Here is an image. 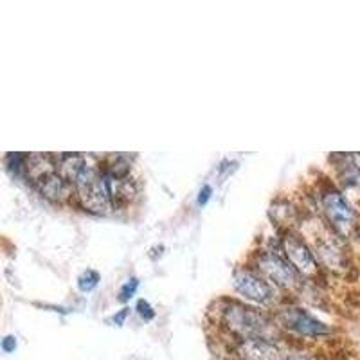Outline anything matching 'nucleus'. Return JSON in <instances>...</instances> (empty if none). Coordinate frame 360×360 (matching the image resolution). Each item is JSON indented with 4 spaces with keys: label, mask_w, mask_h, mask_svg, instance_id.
Here are the masks:
<instances>
[{
    "label": "nucleus",
    "mask_w": 360,
    "mask_h": 360,
    "mask_svg": "<svg viewBox=\"0 0 360 360\" xmlns=\"http://www.w3.org/2000/svg\"><path fill=\"white\" fill-rule=\"evenodd\" d=\"M135 310H137V314L141 315V319H143V321H153V319H155L157 311L153 310V307L148 303L146 299H139V301H137V307H135Z\"/></svg>",
    "instance_id": "2eb2a0df"
},
{
    "label": "nucleus",
    "mask_w": 360,
    "mask_h": 360,
    "mask_svg": "<svg viewBox=\"0 0 360 360\" xmlns=\"http://www.w3.org/2000/svg\"><path fill=\"white\" fill-rule=\"evenodd\" d=\"M317 205L321 207L326 224L335 231L339 236L346 238L356 229L359 214L352 202L346 198L342 191L332 182H324L317 189Z\"/></svg>",
    "instance_id": "7ed1b4c3"
},
{
    "label": "nucleus",
    "mask_w": 360,
    "mask_h": 360,
    "mask_svg": "<svg viewBox=\"0 0 360 360\" xmlns=\"http://www.w3.org/2000/svg\"><path fill=\"white\" fill-rule=\"evenodd\" d=\"M137 288H139V279L130 278L128 281L123 283V287L119 288L117 299L121 301V303H128V301H130V299L135 295Z\"/></svg>",
    "instance_id": "4468645a"
},
{
    "label": "nucleus",
    "mask_w": 360,
    "mask_h": 360,
    "mask_svg": "<svg viewBox=\"0 0 360 360\" xmlns=\"http://www.w3.org/2000/svg\"><path fill=\"white\" fill-rule=\"evenodd\" d=\"M272 317H274V321L283 332L292 333L299 339L321 340L326 339V337H332L333 333V328L317 319L315 315H311L304 308L295 307V304L290 303H283L278 308H274Z\"/></svg>",
    "instance_id": "20e7f679"
},
{
    "label": "nucleus",
    "mask_w": 360,
    "mask_h": 360,
    "mask_svg": "<svg viewBox=\"0 0 360 360\" xmlns=\"http://www.w3.org/2000/svg\"><path fill=\"white\" fill-rule=\"evenodd\" d=\"M250 266L258 270L263 278L269 279L278 290L287 292V294L303 292L307 279L285 258V254L281 252V247H279V240L274 247L256 250L252 254Z\"/></svg>",
    "instance_id": "f03ea898"
},
{
    "label": "nucleus",
    "mask_w": 360,
    "mask_h": 360,
    "mask_svg": "<svg viewBox=\"0 0 360 360\" xmlns=\"http://www.w3.org/2000/svg\"><path fill=\"white\" fill-rule=\"evenodd\" d=\"M231 349L236 360H285L290 355L281 340L274 339L234 340Z\"/></svg>",
    "instance_id": "6e6552de"
},
{
    "label": "nucleus",
    "mask_w": 360,
    "mask_h": 360,
    "mask_svg": "<svg viewBox=\"0 0 360 360\" xmlns=\"http://www.w3.org/2000/svg\"><path fill=\"white\" fill-rule=\"evenodd\" d=\"M278 240L281 252L294 265L299 274L303 276L307 281H323V266L319 265V262L315 258L314 249H311L303 234L297 233L295 229L279 231Z\"/></svg>",
    "instance_id": "423d86ee"
},
{
    "label": "nucleus",
    "mask_w": 360,
    "mask_h": 360,
    "mask_svg": "<svg viewBox=\"0 0 360 360\" xmlns=\"http://www.w3.org/2000/svg\"><path fill=\"white\" fill-rule=\"evenodd\" d=\"M270 217H272V221L278 225L279 231L294 229L295 221L299 220V207L292 204L290 200L278 198L274 204L270 205Z\"/></svg>",
    "instance_id": "f8f14e48"
},
{
    "label": "nucleus",
    "mask_w": 360,
    "mask_h": 360,
    "mask_svg": "<svg viewBox=\"0 0 360 360\" xmlns=\"http://www.w3.org/2000/svg\"><path fill=\"white\" fill-rule=\"evenodd\" d=\"M34 188L38 189V193L45 200L53 202V204L65 205L70 204V202H76V188H74V184L58 172L45 175L44 179L38 180Z\"/></svg>",
    "instance_id": "9d476101"
},
{
    "label": "nucleus",
    "mask_w": 360,
    "mask_h": 360,
    "mask_svg": "<svg viewBox=\"0 0 360 360\" xmlns=\"http://www.w3.org/2000/svg\"><path fill=\"white\" fill-rule=\"evenodd\" d=\"M330 160L333 162L337 179L344 188L355 189L360 188V155L359 153H339L332 155Z\"/></svg>",
    "instance_id": "9b49d317"
},
{
    "label": "nucleus",
    "mask_w": 360,
    "mask_h": 360,
    "mask_svg": "<svg viewBox=\"0 0 360 360\" xmlns=\"http://www.w3.org/2000/svg\"><path fill=\"white\" fill-rule=\"evenodd\" d=\"M211 195H213V188H211L209 184H204V186H202L200 191H198L197 204L200 205V207H204V205L207 204L209 200H211Z\"/></svg>",
    "instance_id": "f3484780"
},
{
    "label": "nucleus",
    "mask_w": 360,
    "mask_h": 360,
    "mask_svg": "<svg viewBox=\"0 0 360 360\" xmlns=\"http://www.w3.org/2000/svg\"><path fill=\"white\" fill-rule=\"evenodd\" d=\"M0 346H2V352L4 353H15V349H17V346H18L17 337L6 335L4 339H2V344H0Z\"/></svg>",
    "instance_id": "a211bd4d"
},
{
    "label": "nucleus",
    "mask_w": 360,
    "mask_h": 360,
    "mask_svg": "<svg viewBox=\"0 0 360 360\" xmlns=\"http://www.w3.org/2000/svg\"><path fill=\"white\" fill-rule=\"evenodd\" d=\"M234 360H236V359H234Z\"/></svg>",
    "instance_id": "412c9836"
},
{
    "label": "nucleus",
    "mask_w": 360,
    "mask_h": 360,
    "mask_svg": "<svg viewBox=\"0 0 360 360\" xmlns=\"http://www.w3.org/2000/svg\"><path fill=\"white\" fill-rule=\"evenodd\" d=\"M359 238H360V229H359Z\"/></svg>",
    "instance_id": "6ab92c4d"
},
{
    "label": "nucleus",
    "mask_w": 360,
    "mask_h": 360,
    "mask_svg": "<svg viewBox=\"0 0 360 360\" xmlns=\"http://www.w3.org/2000/svg\"><path fill=\"white\" fill-rule=\"evenodd\" d=\"M233 288L243 299L265 308H278L283 304L281 290L263 278L258 270L250 265H240L233 270Z\"/></svg>",
    "instance_id": "39448f33"
},
{
    "label": "nucleus",
    "mask_w": 360,
    "mask_h": 360,
    "mask_svg": "<svg viewBox=\"0 0 360 360\" xmlns=\"http://www.w3.org/2000/svg\"><path fill=\"white\" fill-rule=\"evenodd\" d=\"M335 236H339V234L330 227L328 233H317L314 236V240H307V242L314 249L315 258H317L319 265L323 266V270H328V272H332V274L337 276H344L348 274L349 262L348 256H346V252L342 250V247H340L339 240Z\"/></svg>",
    "instance_id": "0eeeda50"
},
{
    "label": "nucleus",
    "mask_w": 360,
    "mask_h": 360,
    "mask_svg": "<svg viewBox=\"0 0 360 360\" xmlns=\"http://www.w3.org/2000/svg\"><path fill=\"white\" fill-rule=\"evenodd\" d=\"M99 279H101V276H99L98 270H92V269L85 270V272L78 278V288L83 292V294L92 292L99 285Z\"/></svg>",
    "instance_id": "ddd939ff"
},
{
    "label": "nucleus",
    "mask_w": 360,
    "mask_h": 360,
    "mask_svg": "<svg viewBox=\"0 0 360 360\" xmlns=\"http://www.w3.org/2000/svg\"><path fill=\"white\" fill-rule=\"evenodd\" d=\"M359 155H360V153H359Z\"/></svg>",
    "instance_id": "aec40b11"
},
{
    "label": "nucleus",
    "mask_w": 360,
    "mask_h": 360,
    "mask_svg": "<svg viewBox=\"0 0 360 360\" xmlns=\"http://www.w3.org/2000/svg\"><path fill=\"white\" fill-rule=\"evenodd\" d=\"M217 307V323L233 342L245 339L283 340L285 332L266 311L229 297L220 299Z\"/></svg>",
    "instance_id": "f257e3e1"
},
{
    "label": "nucleus",
    "mask_w": 360,
    "mask_h": 360,
    "mask_svg": "<svg viewBox=\"0 0 360 360\" xmlns=\"http://www.w3.org/2000/svg\"><path fill=\"white\" fill-rule=\"evenodd\" d=\"M128 315H130V308H128V307L121 308V310L115 311V314L112 315V317H110V323H114L115 326H123V324L127 323Z\"/></svg>",
    "instance_id": "dca6fc26"
},
{
    "label": "nucleus",
    "mask_w": 360,
    "mask_h": 360,
    "mask_svg": "<svg viewBox=\"0 0 360 360\" xmlns=\"http://www.w3.org/2000/svg\"><path fill=\"white\" fill-rule=\"evenodd\" d=\"M74 204L78 205L79 209H83V211H86V213H110V209H114V205H112L108 191L105 188V182H103V175L89 182V184L76 188V202Z\"/></svg>",
    "instance_id": "1a4fd4ad"
}]
</instances>
